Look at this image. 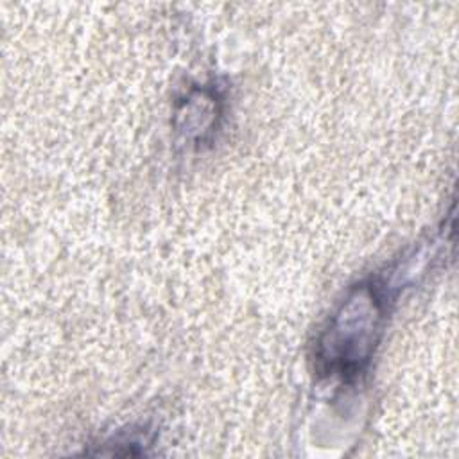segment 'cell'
<instances>
[{
  "label": "cell",
  "mask_w": 459,
  "mask_h": 459,
  "mask_svg": "<svg viewBox=\"0 0 459 459\" xmlns=\"http://www.w3.org/2000/svg\"><path fill=\"white\" fill-rule=\"evenodd\" d=\"M382 317V303L369 283L351 290L350 299L332 319L319 339V359L342 375H355L375 348V333Z\"/></svg>",
  "instance_id": "6da1fadb"
}]
</instances>
